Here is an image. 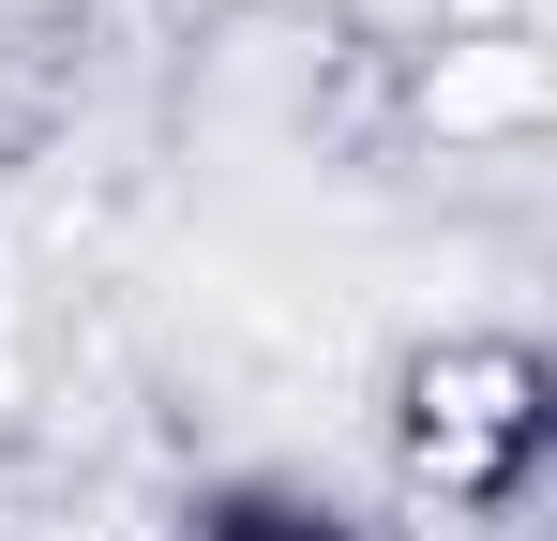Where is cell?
Wrapping results in <instances>:
<instances>
[{
    "mask_svg": "<svg viewBox=\"0 0 557 541\" xmlns=\"http://www.w3.org/2000/svg\"><path fill=\"white\" fill-rule=\"evenodd\" d=\"M392 437H407V466H422V496H437V512H467V527H528V496H543V437H557L543 361L497 347V331L407 361Z\"/></svg>",
    "mask_w": 557,
    "mask_h": 541,
    "instance_id": "obj_1",
    "label": "cell"
},
{
    "mask_svg": "<svg viewBox=\"0 0 557 541\" xmlns=\"http://www.w3.org/2000/svg\"><path fill=\"white\" fill-rule=\"evenodd\" d=\"M166 541H392V527H362L347 496H317V481H286V466H242V481L182 496Z\"/></svg>",
    "mask_w": 557,
    "mask_h": 541,
    "instance_id": "obj_2",
    "label": "cell"
}]
</instances>
